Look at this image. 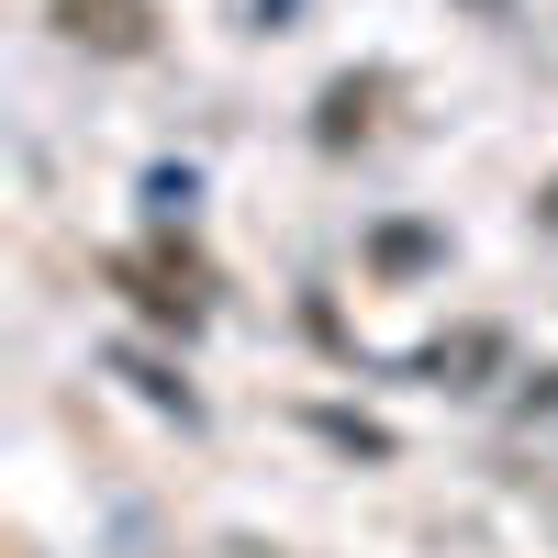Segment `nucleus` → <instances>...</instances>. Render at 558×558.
Listing matches in <instances>:
<instances>
[{
    "mask_svg": "<svg viewBox=\"0 0 558 558\" xmlns=\"http://www.w3.org/2000/svg\"><path fill=\"white\" fill-rule=\"evenodd\" d=\"M492 357H502V336H492V324H470V336H458V347H436L425 368H436L447 391H481V368H492Z\"/></svg>",
    "mask_w": 558,
    "mask_h": 558,
    "instance_id": "f257e3e1",
    "label": "nucleus"
}]
</instances>
